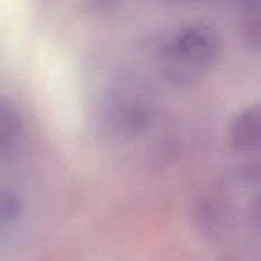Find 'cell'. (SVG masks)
I'll return each mask as SVG.
<instances>
[{"label": "cell", "mask_w": 261, "mask_h": 261, "mask_svg": "<svg viewBox=\"0 0 261 261\" xmlns=\"http://www.w3.org/2000/svg\"><path fill=\"white\" fill-rule=\"evenodd\" d=\"M219 50L216 31L196 23L182 28L162 51V70L166 78L178 86L198 82L211 68Z\"/></svg>", "instance_id": "cell-1"}, {"label": "cell", "mask_w": 261, "mask_h": 261, "mask_svg": "<svg viewBox=\"0 0 261 261\" xmlns=\"http://www.w3.org/2000/svg\"><path fill=\"white\" fill-rule=\"evenodd\" d=\"M107 115L110 124L117 133H139L149 124V99L137 82L122 79L110 92Z\"/></svg>", "instance_id": "cell-2"}, {"label": "cell", "mask_w": 261, "mask_h": 261, "mask_svg": "<svg viewBox=\"0 0 261 261\" xmlns=\"http://www.w3.org/2000/svg\"><path fill=\"white\" fill-rule=\"evenodd\" d=\"M229 144L237 152L261 149V105L249 107L237 115L229 127Z\"/></svg>", "instance_id": "cell-3"}, {"label": "cell", "mask_w": 261, "mask_h": 261, "mask_svg": "<svg viewBox=\"0 0 261 261\" xmlns=\"http://www.w3.org/2000/svg\"><path fill=\"white\" fill-rule=\"evenodd\" d=\"M23 132L19 112L9 102L0 99V155L12 152Z\"/></svg>", "instance_id": "cell-4"}, {"label": "cell", "mask_w": 261, "mask_h": 261, "mask_svg": "<svg viewBox=\"0 0 261 261\" xmlns=\"http://www.w3.org/2000/svg\"><path fill=\"white\" fill-rule=\"evenodd\" d=\"M241 33L251 47L261 50V4H250L241 20Z\"/></svg>", "instance_id": "cell-5"}, {"label": "cell", "mask_w": 261, "mask_h": 261, "mask_svg": "<svg viewBox=\"0 0 261 261\" xmlns=\"http://www.w3.org/2000/svg\"><path fill=\"white\" fill-rule=\"evenodd\" d=\"M20 213V203L14 194L0 190V226L12 223Z\"/></svg>", "instance_id": "cell-6"}]
</instances>
